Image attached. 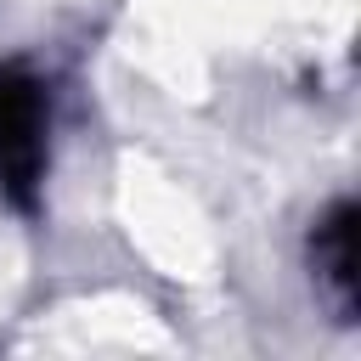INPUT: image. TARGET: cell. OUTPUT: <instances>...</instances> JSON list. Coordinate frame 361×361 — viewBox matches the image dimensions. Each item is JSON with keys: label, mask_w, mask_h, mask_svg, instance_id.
<instances>
[{"label": "cell", "mask_w": 361, "mask_h": 361, "mask_svg": "<svg viewBox=\"0 0 361 361\" xmlns=\"http://www.w3.org/2000/svg\"><path fill=\"white\" fill-rule=\"evenodd\" d=\"M45 169H51V85L23 62H0V197L34 214Z\"/></svg>", "instance_id": "1"}, {"label": "cell", "mask_w": 361, "mask_h": 361, "mask_svg": "<svg viewBox=\"0 0 361 361\" xmlns=\"http://www.w3.org/2000/svg\"><path fill=\"white\" fill-rule=\"evenodd\" d=\"M310 282H316V299H327L338 322H355L361 282H355V203L350 197H338L310 231Z\"/></svg>", "instance_id": "2"}]
</instances>
